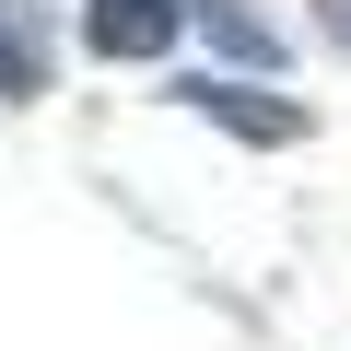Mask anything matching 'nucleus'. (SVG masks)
I'll use <instances>...</instances> for the list:
<instances>
[{
	"label": "nucleus",
	"instance_id": "f257e3e1",
	"mask_svg": "<svg viewBox=\"0 0 351 351\" xmlns=\"http://www.w3.org/2000/svg\"><path fill=\"white\" fill-rule=\"evenodd\" d=\"M176 36H188V0H82V47H94V59H117V71L164 59Z\"/></svg>",
	"mask_w": 351,
	"mask_h": 351
},
{
	"label": "nucleus",
	"instance_id": "f03ea898",
	"mask_svg": "<svg viewBox=\"0 0 351 351\" xmlns=\"http://www.w3.org/2000/svg\"><path fill=\"white\" fill-rule=\"evenodd\" d=\"M176 106H199L211 129H234V141H304V106H269L258 82H234V71H199V82H176Z\"/></svg>",
	"mask_w": 351,
	"mask_h": 351
},
{
	"label": "nucleus",
	"instance_id": "7ed1b4c3",
	"mask_svg": "<svg viewBox=\"0 0 351 351\" xmlns=\"http://www.w3.org/2000/svg\"><path fill=\"white\" fill-rule=\"evenodd\" d=\"M47 71H59L47 12H36V0H0V106H12V94H47Z\"/></svg>",
	"mask_w": 351,
	"mask_h": 351
},
{
	"label": "nucleus",
	"instance_id": "20e7f679",
	"mask_svg": "<svg viewBox=\"0 0 351 351\" xmlns=\"http://www.w3.org/2000/svg\"><path fill=\"white\" fill-rule=\"evenodd\" d=\"M188 24H199L223 59H246V71H281V24L258 12V0H188Z\"/></svg>",
	"mask_w": 351,
	"mask_h": 351
},
{
	"label": "nucleus",
	"instance_id": "39448f33",
	"mask_svg": "<svg viewBox=\"0 0 351 351\" xmlns=\"http://www.w3.org/2000/svg\"><path fill=\"white\" fill-rule=\"evenodd\" d=\"M316 24H328V36H339V47H351V0H316Z\"/></svg>",
	"mask_w": 351,
	"mask_h": 351
}]
</instances>
